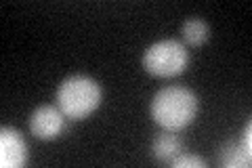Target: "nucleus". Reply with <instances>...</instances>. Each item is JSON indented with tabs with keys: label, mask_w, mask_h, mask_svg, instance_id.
<instances>
[{
	"label": "nucleus",
	"mask_w": 252,
	"mask_h": 168,
	"mask_svg": "<svg viewBox=\"0 0 252 168\" xmlns=\"http://www.w3.org/2000/svg\"><path fill=\"white\" fill-rule=\"evenodd\" d=\"M65 129V116L59 107L53 105H40L32 111L30 116V131L36 139L51 141L57 139Z\"/></svg>",
	"instance_id": "nucleus-4"
},
{
	"label": "nucleus",
	"mask_w": 252,
	"mask_h": 168,
	"mask_svg": "<svg viewBox=\"0 0 252 168\" xmlns=\"http://www.w3.org/2000/svg\"><path fill=\"white\" fill-rule=\"evenodd\" d=\"M101 103V89L97 80L89 76H69L57 89V107L69 120H84Z\"/></svg>",
	"instance_id": "nucleus-2"
},
{
	"label": "nucleus",
	"mask_w": 252,
	"mask_h": 168,
	"mask_svg": "<svg viewBox=\"0 0 252 168\" xmlns=\"http://www.w3.org/2000/svg\"><path fill=\"white\" fill-rule=\"evenodd\" d=\"M250 133H252V124L248 122L246 129H244V133H242V137H240V143H242V145L246 147V149L252 151V137H250Z\"/></svg>",
	"instance_id": "nucleus-10"
},
{
	"label": "nucleus",
	"mask_w": 252,
	"mask_h": 168,
	"mask_svg": "<svg viewBox=\"0 0 252 168\" xmlns=\"http://www.w3.org/2000/svg\"><path fill=\"white\" fill-rule=\"evenodd\" d=\"M198 114V97L187 86H166L158 91L152 101V116L162 129L183 131L195 120Z\"/></svg>",
	"instance_id": "nucleus-1"
},
{
	"label": "nucleus",
	"mask_w": 252,
	"mask_h": 168,
	"mask_svg": "<svg viewBox=\"0 0 252 168\" xmlns=\"http://www.w3.org/2000/svg\"><path fill=\"white\" fill-rule=\"evenodd\" d=\"M28 162V143L19 131L2 126L0 131V166L19 168Z\"/></svg>",
	"instance_id": "nucleus-5"
},
{
	"label": "nucleus",
	"mask_w": 252,
	"mask_h": 168,
	"mask_svg": "<svg viewBox=\"0 0 252 168\" xmlns=\"http://www.w3.org/2000/svg\"><path fill=\"white\" fill-rule=\"evenodd\" d=\"M170 164L175 168H204L206 166V162H204L202 158L193 156V154H179Z\"/></svg>",
	"instance_id": "nucleus-9"
},
{
	"label": "nucleus",
	"mask_w": 252,
	"mask_h": 168,
	"mask_svg": "<svg viewBox=\"0 0 252 168\" xmlns=\"http://www.w3.org/2000/svg\"><path fill=\"white\" fill-rule=\"evenodd\" d=\"M208 36H210V30H208L206 21H202L198 17H191V19H187L183 23V38H185L187 44L200 46V44L206 42Z\"/></svg>",
	"instance_id": "nucleus-8"
},
{
	"label": "nucleus",
	"mask_w": 252,
	"mask_h": 168,
	"mask_svg": "<svg viewBox=\"0 0 252 168\" xmlns=\"http://www.w3.org/2000/svg\"><path fill=\"white\" fill-rule=\"evenodd\" d=\"M189 63V53L183 42L166 38L154 42L143 55V67L158 78H175L183 74Z\"/></svg>",
	"instance_id": "nucleus-3"
},
{
	"label": "nucleus",
	"mask_w": 252,
	"mask_h": 168,
	"mask_svg": "<svg viewBox=\"0 0 252 168\" xmlns=\"http://www.w3.org/2000/svg\"><path fill=\"white\" fill-rule=\"evenodd\" d=\"M220 166L227 168H248L252 164V151L246 149L242 143H227L220 147Z\"/></svg>",
	"instance_id": "nucleus-6"
},
{
	"label": "nucleus",
	"mask_w": 252,
	"mask_h": 168,
	"mask_svg": "<svg viewBox=\"0 0 252 168\" xmlns=\"http://www.w3.org/2000/svg\"><path fill=\"white\" fill-rule=\"evenodd\" d=\"M152 149H154V156L160 160V162H172L181 151V141L172 131H166L154 139Z\"/></svg>",
	"instance_id": "nucleus-7"
}]
</instances>
